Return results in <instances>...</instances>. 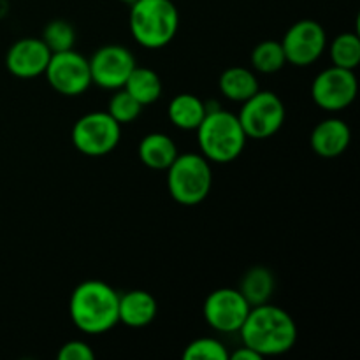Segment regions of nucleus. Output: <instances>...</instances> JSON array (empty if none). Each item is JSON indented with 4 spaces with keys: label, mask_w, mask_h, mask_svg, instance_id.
Listing matches in <instances>:
<instances>
[{
    "label": "nucleus",
    "mask_w": 360,
    "mask_h": 360,
    "mask_svg": "<svg viewBox=\"0 0 360 360\" xmlns=\"http://www.w3.org/2000/svg\"><path fill=\"white\" fill-rule=\"evenodd\" d=\"M239 333L243 345L262 357L287 354L297 341V326L294 319L285 309L267 302L252 306Z\"/></svg>",
    "instance_id": "nucleus-1"
},
{
    "label": "nucleus",
    "mask_w": 360,
    "mask_h": 360,
    "mask_svg": "<svg viewBox=\"0 0 360 360\" xmlns=\"http://www.w3.org/2000/svg\"><path fill=\"white\" fill-rule=\"evenodd\" d=\"M118 302L120 294L111 285L98 280L83 281L70 295V320L81 333L104 334L120 323Z\"/></svg>",
    "instance_id": "nucleus-2"
},
{
    "label": "nucleus",
    "mask_w": 360,
    "mask_h": 360,
    "mask_svg": "<svg viewBox=\"0 0 360 360\" xmlns=\"http://www.w3.org/2000/svg\"><path fill=\"white\" fill-rule=\"evenodd\" d=\"M195 130L200 155L217 164L236 160L243 153L248 139L238 115H232L221 108L207 111Z\"/></svg>",
    "instance_id": "nucleus-3"
},
{
    "label": "nucleus",
    "mask_w": 360,
    "mask_h": 360,
    "mask_svg": "<svg viewBox=\"0 0 360 360\" xmlns=\"http://www.w3.org/2000/svg\"><path fill=\"white\" fill-rule=\"evenodd\" d=\"M130 6V32L141 46L158 49L176 37L179 13L172 0H137Z\"/></svg>",
    "instance_id": "nucleus-4"
},
{
    "label": "nucleus",
    "mask_w": 360,
    "mask_h": 360,
    "mask_svg": "<svg viewBox=\"0 0 360 360\" xmlns=\"http://www.w3.org/2000/svg\"><path fill=\"white\" fill-rule=\"evenodd\" d=\"M213 183L210 160L202 155H178L167 169V188L183 206H195L207 197Z\"/></svg>",
    "instance_id": "nucleus-5"
},
{
    "label": "nucleus",
    "mask_w": 360,
    "mask_h": 360,
    "mask_svg": "<svg viewBox=\"0 0 360 360\" xmlns=\"http://www.w3.org/2000/svg\"><path fill=\"white\" fill-rule=\"evenodd\" d=\"M122 125L108 111H95L81 116L72 127V144L88 157H104L118 146Z\"/></svg>",
    "instance_id": "nucleus-6"
},
{
    "label": "nucleus",
    "mask_w": 360,
    "mask_h": 360,
    "mask_svg": "<svg viewBox=\"0 0 360 360\" xmlns=\"http://www.w3.org/2000/svg\"><path fill=\"white\" fill-rule=\"evenodd\" d=\"M238 118L248 139H267L283 125L285 105L274 91L259 90L243 102Z\"/></svg>",
    "instance_id": "nucleus-7"
},
{
    "label": "nucleus",
    "mask_w": 360,
    "mask_h": 360,
    "mask_svg": "<svg viewBox=\"0 0 360 360\" xmlns=\"http://www.w3.org/2000/svg\"><path fill=\"white\" fill-rule=\"evenodd\" d=\"M44 74L53 90L65 97L83 95L91 84L90 63L74 49L51 53Z\"/></svg>",
    "instance_id": "nucleus-8"
},
{
    "label": "nucleus",
    "mask_w": 360,
    "mask_h": 360,
    "mask_svg": "<svg viewBox=\"0 0 360 360\" xmlns=\"http://www.w3.org/2000/svg\"><path fill=\"white\" fill-rule=\"evenodd\" d=\"M359 91L354 70L329 67L315 77L311 84V97L323 111H343L355 101Z\"/></svg>",
    "instance_id": "nucleus-9"
},
{
    "label": "nucleus",
    "mask_w": 360,
    "mask_h": 360,
    "mask_svg": "<svg viewBox=\"0 0 360 360\" xmlns=\"http://www.w3.org/2000/svg\"><path fill=\"white\" fill-rule=\"evenodd\" d=\"M281 46H283L287 62L295 67H308L315 63L326 51V30L319 21L301 20L288 28Z\"/></svg>",
    "instance_id": "nucleus-10"
},
{
    "label": "nucleus",
    "mask_w": 360,
    "mask_h": 360,
    "mask_svg": "<svg viewBox=\"0 0 360 360\" xmlns=\"http://www.w3.org/2000/svg\"><path fill=\"white\" fill-rule=\"evenodd\" d=\"M250 302L234 288H218L204 301V319L218 333H239L248 316Z\"/></svg>",
    "instance_id": "nucleus-11"
},
{
    "label": "nucleus",
    "mask_w": 360,
    "mask_h": 360,
    "mask_svg": "<svg viewBox=\"0 0 360 360\" xmlns=\"http://www.w3.org/2000/svg\"><path fill=\"white\" fill-rule=\"evenodd\" d=\"M90 74L91 83L98 84L105 90H118L123 88L127 77L134 70L136 63V56L132 55L130 49L125 46L109 44L102 46L94 53L90 60Z\"/></svg>",
    "instance_id": "nucleus-12"
},
{
    "label": "nucleus",
    "mask_w": 360,
    "mask_h": 360,
    "mask_svg": "<svg viewBox=\"0 0 360 360\" xmlns=\"http://www.w3.org/2000/svg\"><path fill=\"white\" fill-rule=\"evenodd\" d=\"M51 51L42 39L25 37L14 42L6 55V67L20 79H32L44 74Z\"/></svg>",
    "instance_id": "nucleus-13"
},
{
    "label": "nucleus",
    "mask_w": 360,
    "mask_h": 360,
    "mask_svg": "<svg viewBox=\"0 0 360 360\" xmlns=\"http://www.w3.org/2000/svg\"><path fill=\"white\" fill-rule=\"evenodd\" d=\"M352 132L347 122L340 118H327L320 122L311 132V148L323 158L340 157L350 146Z\"/></svg>",
    "instance_id": "nucleus-14"
},
{
    "label": "nucleus",
    "mask_w": 360,
    "mask_h": 360,
    "mask_svg": "<svg viewBox=\"0 0 360 360\" xmlns=\"http://www.w3.org/2000/svg\"><path fill=\"white\" fill-rule=\"evenodd\" d=\"M157 316V301L146 290H130L120 295L118 320L129 327H146Z\"/></svg>",
    "instance_id": "nucleus-15"
},
{
    "label": "nucleus",
    "mask_w": 360,
    "mask_h": 360,
    "mask_svg": "<svg viewBox=\"0 0 360 360\" xmlns=\"http://www.w3.org/2000/svg\"><path fill=\"white\" fill-rule=\"evenodd\" d=\"M176 157H178V146L165 134H148L141 141L139 158L146 167L155 169V171H167Z\"/></svg>",
    "instance_id": "nucleus-16"
},
{
    "label": "nucleus",
    "mask_w": 360,
    "mask_h": 360,
    "mask_svg": "<svg viewBox=\"0 0 360 360\" xmlns=\"http://www.w3.org/2000/svg\"><path fill=\"white\" fill-rule=\"evenodd\" d=\"M169 120L181 130H195L206 116V102L192 94H179L167 108Z\"/></svg>",
    "instance_id": "nucleus-17"
},
{
    "label": "nucleus",
    "mask_w": 360,
    "mask_h": 360,
    "mask_svg": "<svg viewBox=\"0 0 360 360\" xmlns=\"http://www.w3.org/2000/svg\"><path fill=\"white\" fill-rule=\"evenodd\" d=\"M220 91L234 102L248 101L260 90L259 79L246 67H231L220 76Z\"/></svg>",
    "instance_id": "nucleus-18"
},
{
    "label": "nucleus",
    "mask_w": 360,
    "mask_h": 360,
    "mask_svg": "<svg viewBox=\"0 0 360 360\" xmlns=\"http://www.w3.org/2000/svg\"><path fill=\"white\" fill-rule=\"evenodd\" d=\"M127 91L139 102L141 105L153 104L160 98L162 90V79L155 70L146 69V67H134L130 76L127 77L125 84H123Z\"/></svg>",
    "instance_id": "nucleus-19"
},
{
    "label": "nucleus",
    "mask_w": 360,
    "mask_h": 360,
    "mask_svg": "<svg viewBox=\"0 0 360 360\" xmlns=\"http://www.w3.org/2000/svg\"><path fill=\"white\" fill-rule=\"evenodd\" d=\"M274 281L273 273H271L267 267H252L248 273L243 276L241 287L239 292L245 295L246 301L250 302V306H259L264 304L271 299L274 292Z\"/></svg>",
    "instance_id": "nucleus-20"
},
{
    "label": "nucleus",
    "mask_w": 360,
    "mask_h": 360,
    "mask_svg": "<svg viewBox=\"0 0 360 360\" xmlns=\"http://www.w3.org/2000/svg\"><path fill=\"white\" fill-rule=\"evenodd\" d=\"M330 58L336 67L355 70L360 63V37L355 32L340 34L330 44Z\"/></svg>",
    "instance_id": "nucleus-21"
},
{
    "label": "nucleus",
    "mask_w": 360,
    "mask_h": 360,
    "mask_svg": "<svg viewBox=\"0 0 360 360\" xmlns=\"http://www.w3.org/2000/svg\"><path fill=\"white\" fill-rule=\"evenodd\" d=\"M285 63H287V58H285L283 46L278 41L260 42L252 51V65L262 74L278 72L283 69Z\"/></svg>",
    "instance_id": "nucleus-22"
},
{
    "label": "nucleus",
    "mask_w": 360,
    "mask_h": 360,
    "mask_svg": "<svg viewBox=\"0 0 360 360\" xmlns=\"http://www.w3.org/2000/svg\"><path fill=\"white\" fill-rule=\"evenodd\" d=\"M42 41L48 46L51 53L67 51V49L74 48L76 42V32H74L72 25L65 20H53L51 23L46 25L44 32H42Z\"/></svg>",
    "instance_id": "nucleus-23"
},
{
    "label": "nucleus",
    "mask_w": 360,
    "mask_h": 360,
    "mask_svg": "<svg viewBox=\"0 0 360 360\" xmlns=\"http://www.w3.org/2000/svg\"><path fill=\"white\" fill-rule=\"evenodd\" d=\"M141 111H143V105L125 90V88H118L115 95L109 101V109L108 112L120 123V125H127V123H132L134 120L139 118Z\"/></svg>",
    "instance_id": "nucleus-24"
},
{
    "label": "nucleus",
    "mask_w": 360,
    "mask_h": 360,
    "mask_svg": "<svg viewBox=\"0 0 360 360\" xmlns=\"http://www.w3.org/2000/svg\"><path fill=\"white\" fill-rule=\"evenodd\" d=\"M229 352L214 338H199L192 341L183 352L185 360H229Z\"/></svg>",
    "instance_id": "nucleus-25"
},
{
    "label": "nucleus",
    "mask_w": 360,
    "mask_h": 360,
    "mask_svg": "<svg viewBox=\"0 0 360 360\" xmlns=\"http://www.w3.org/2000/svg\"><path fill=\"white\" fill-rule=\"evenodd\" d=\"M95 354L84 341H69L58 352V360H94Z\"/></svg>",
    "instance_id": "nucleus-26"
},
{
    "label": "nucleus",
    "mask_w": 360,
    "mask_h": 360,
    "mask_svg": "<svg viewBox=\"0 0 360 360\" xmlns=\"http://www.w3.org/2000/svg\"><path fill=\"white\" fill-rule=\"evenodd\" d=\"M229 359H232V360H260L264 357H262V355L257 354L255 350H252V348L241 347L239 350H236L234 354L229 355Z\"/></svg>",
    "instance_id": "nucleus-27"
},
{
    "label": "nucleus",
    "mask_w": 360,
    "mask_h": 360,
    "mask_svg": "<svg viewBox=\"0 0 360 360\" xmlns=\"http://www.w3.org/2000/svg\"><path fill=\"white\" fill-rule=\"evenodd\" d=\"M122 2H125V4H134V2H137V0H122Z\"/></svg>",
    "instance_id": "nucleus-28"
}]
</instances>
